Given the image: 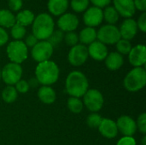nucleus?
<instances>
[{
	"mask_svg": "<svg viewBox=\"0 0 146 145\" xmlns=\"http://www.w3.org/2000/svg\"><path fill=\"white\" fill-rule=\"evenodd\" d=\"M84 103L86 107L93 113L99 111L104 105V97L102 93L96 89H90L85 93Z\"/></svg>",
	"mask_w": 146,
	"mask_h": 145,
	"instance_id": "obj_9",
	"label": "nucleus"
},
{
	"mask_svg": "<svg viewBox=\"0 0 146 145\" xmlns=\"http://www.w3.org/2000/svg\"><path fill=\"white\" fill-rule=\"evenodd\" d=\"M27 83H28V85H29V87H30V86H32V87H36V86H38V85L39 84L36 78L31 79Z\"/></svg>",
	"mask_w": 146,
	"mask_h": 145,
	"instance_id": "obj_43",
	"label": "nucleus"
},
{
	"mask_svg": "<svg viewBox=\"0 0 146 145\" xmlns=\"http://www.w3.org/2000/svg\"><path fill=\"white\" fill-rule=\"evenodd\" d=\"M34 18H35V15L33 14V11L29 9H22L17 13L15 16V21L17 24L26 27L33 24Z\"/></svg>",
	"mask_w": 146,
	"mask_h": 145,
	"instance_id": "obj_22",
	"label": "nucleus"
},
{
	"mask_svg": "<svg viewBox=\"0 0 146 145\" xmlns=\"http://www.w3.org/2000/svg\"><path fill=\"white\" fill-rule=\"evenodd\" d=\"M90 0H71V8L76 13L85 12L89 6Z\"/></svg>",
	"mask_w": 146,
	"mask_h": 145,
	"instance_id": "obj_28",
	"label": "nucleus"
},
{
	"mask_svg": "<svg viewBox=\"0 0 146 145\" xmlns=\"http://www.w3.org/2000/svg\"><path fill=\"white\" fill-rule=\"evenodd\" d=\"M90 2L93 4V6L102 9L109 6L111 3V0H90Z\"/></svg>",
	"mask_w": 146,
	"mask_h": 145,
	"instance_id": "obj_39",
	"label": "nucleus"
},
{
	"mask_svg": "<svg viewBox=\"0 0 146 145\" xmlns=\"http://www.w3.org/2000/svg\"><path fill=\"white\" fill-rule=\"evenodd\" d=\"M133 3H134V6L136 9L145 12L146 0H133Z\"/></svg>",
	"mask_w": 146,
	"mask_h": 145,
	"instance_id": "obj_42",
	"label": "nucleus"
},
{
	"mask_svg": "<svg viewBox=\"0 0 146 145\" xmlns=\"http://www.w3.org/2000/svg\"><path fill=\"white\" fill-rule=\"evenodd\" d=\"M6 52L11 62L17 64L23 62L28 56V49L21 40H14L9 42L7 46Z\"/></svg>",
	"mask_w": 146,
	"mask_h": 145,
	"instance_id": "obj_5",
	"label": "nucleus"
},
{
	"mask_svg": "<svg viewBox=\"0 0 146 145\" xmlns=\"http://www.w3.org/2000/svg\"><path fill=\"white\" fill-rule=\"evenodd\" d=\"M64 38V34L63 32H62L61 30H54V32L51 33V35L49 37V38L47 39V41L53 46V48L55 46H57Z\"/></svg>",
	"mask_w": 146,
	"mask_h": 145,
	"instance_id": "obj_31",
	"label": "nucleus"
},
{
	"mask_svg": "<svg viewBox=\"0 0 146 145\" xmlns=\"http://www.w3.org/2000/svg\"><path fill=\"white\" fill-rule=\"evenodd\" d=\"M38 97L39 100L45 104H51L56 101V95L55 91L47 85H43L38 91Z\"/></svg>",
	"mask_w": 146,
	"mask_h": 145,
	"instance_id": "obj_21",
	"label": "nucleus"
},
{
	"mask_svg": "<svg viewBox=\"0 0 146 145\" xmlns=\"http://www.w3.org/2000/svg\"><path fill=\"white\" fill-rule=\"evenodd\" d=\"M88 55L96 61H103L108 56V49L106 45L98 40H95L87 48Z\"/></svg>",
	"mask_w": 146,
	"mask_h": 145,
	"instance_id": "obj_17",
	"label": "nucleus"
},
{
	"mask_svg": "<svg viewBox=\"0 0 146 145\" xmlns=\"http://www.w3.org/2000/svg\"><path fill=\"white\" fill-rule=\"evenodd\" d=\"M9 40V34L6 30L0 26V46L4 45Z\"/></svg>",
	"mask_w": 146,
	"mask_h": 145,
	"instance_id": "obj_41",
	"label": "nucleus"
},
{
	"mask_svg": "<svg viewBox=\"0 0 146 145\" xmlns=\"http://www.w3.org/2000/svg\"><path fill=\"white\" fill-rule=\"evenodd\" d=\"M113 7L119 15L124 18H131L135 15L136 9L133 0H113Z\"/></svg>",
	"mask_w": 146,
	"mask_h": 145,
	"instance_id": "obj_14",
	"label": "nucleus"
},
{
	"mask_svg": "<svg viewBox=\"0 0 146 145\" xmlns=\"http://www.w3.org/2000/svg\"><path fill=\"white\" fill-rule=\"evenodd\" d=\"M22 76V68L20 64L9 62L1 70V78L8 85H15Z\"/></svg>",
	"mask_w": 146,
	"mask_h": 145,
	"instance_id": "obj_7",
	"label": "nucleus"
},
{
	"mask_svg": "<svg viewBox=\"0 0 146 145\" xmlns=\"http://www.w3.org/2000/svg\"><path fill=\"white\" fill-rule=\"evenodd\" d=\"M128 60L131 65L135 68L142 67L146 62V48L144 44H138L132 47L128 53Z\"/></svg>",
	"mask_w": 146,
	"mask_h": 145,
	"instance_id": "obj_13",
	"label": "nucleus"
},
{
	"mask_svg": "<svg viewBox=\"0 0 146 145\" xmlns=\"http://www.w3.org/2000/svg\"><path fill=\"white\" fill-rule=\"evenodd\" d=\"M64 40L66 44L71 47L78 44L79 42V36L76 32H68L65 34L64 36Z\"/></svg>",
	"mask_w": 146,
	"mask_h": 145,
	"instance_id": "obj_33",
	"label": "nucleus"
},
{
	"mask_svg": "<svg viewBox=\"0 0 146 145\" xmlns=\"http://www.w3.org/2000/svg\"><path fill=\"white\" fill-rule=\"evenodd\" d=\"M16 23L15 15L9 9H0V26L3 28H11Z\"/></svg>",
	"mask_w": 146,
	"mask_h": 145,
	"instance_id": "obj_24",
	"label": "nucleus"
},
{
	"mask_svg": "<svg viewBox=\"0 0 146 145\" xmlns=\"http://www.w3.org/2000/svg\"><path fill=\"white\" fill-rule=\"evenodd\" d=\"M35 76L39 84L50 85L56 83L59 77V68L52 61L39 62L35 69Z\"/></svg>",
	"mask_w": 146,
	"mask_h": 145,
	"instance_id": "obj_3",
	"label": "nucleus"
},
{
	"mask_svg": "<svg viewBox=\"0 0 146 145\" xmlns=\"http://www.w3.org/2000/svg\"><path fill=\"white\" fill-rule=\"evenodd\" d=\"M138 30L139 28L136 21L133 20V18L125 19L123 22L121 24V26L119 28L121 38L128 41H130L136 36Z\"/></svg>",
	"mask_w": 146,
	"mask_h": 145,
	"instance_id": "obj_16",
	"label": "nucleus"
},
{
	"mask_svg": "<svg viewBox=\"0 0 146 145\" xmlns=\"http://www.w3.org/2000/svg\"><path fill=\"white\" fill-rule=\"evenodd\" d=\"M142 145H146V137L144 136L143 139H142Z\"/></svg>",
	"mask_w": 146,
	"mask_h": 145,
	"instance_id": "obj_44",
	"label": "nucleus"
},
{
	"mask_svg": "<svg viewBox=\"0 0 146 145\" xmlns=\"http://www.w3.org/2000/svg\"><path fill=\"white\" fill-rule=\"evenodd\" d=\"M104 20L110 25H115L119 21V14L115 10L113 6H107L105 7L104 10H103Z\"/></svg>",
	"mask_w": 146,
	"mask_h": 145,
	"instance_id": "obj_25",
	"label": "nucleus"
},
{
	"mask_svg": "<svg viewBox=\"0 0 146 145\" xmlns=\"http://www.w3.org/2000/svg\"><path fill=\"white\" fill-rule=\"evenodd\" d=\"M137 125V128L139 129L140 132L143 134L146 133V114L143 113L141 114L139 118H138V121L136 123Z\"/></svg>",
	"mask_w": 146,
	"mask_h": 145,
	"instance_id": "obj_35",
	"label": "nucleus"
},
{
	"mask_svg": "<svg viewBox=\"0 0 146 145\" xmlns=\"http://www.w3.org/2000/svg\"><path fill=\"white\" fill-rule=\"evenodd\" d=\"M68 0H48L47 9L50 14L54 16H61L66 13L68 8Z\"/></svg>",
	"mask_w": 146,
	"mask_h": 145,
	"instance_id": "obj_19",
	"label": "nucleus"
},
{
	"mask_svg": "<svg viewBox=\"0 0 146 145\" xmlns=\"http://www.w3.org/2000/svg\"><path fill=\"white\" fill-rule=\"evenodd\" d=\"M137 23V26H138V28L143 32H146V13L145 12H143L138 18V21H136Z\"/></svg>",
	"mask_w": 146,
	"mask_h": 145,
	"instance_id": "obj_37",
	"label": "nucleus"
},
{
	"mask_svg": "<svg viewBox=\"0 0 146 145\" xmlns=\"http://www.w3.org/2000/svg\"><path fill=\"white\" fill-rule=\"evenodd\" d=\"M115 45H116V50L118 53L121 55H128V53L130 52L132 49V44L130 41L123 39V38H121L115 44Z\"/></svg>",
	"mask_w": 146,
	"mask_h": 145,
	"instance_id": "obj_30",
	"label": "nucleus"
},
{
	"mask_svg": "<svg viewBox=\"0 0 146 145\" xmlns=\"http://www.w3.org/2000/svg\"><path fill=\"white\" fill-rule=\"evenodd\" d=\"M26 32H27L26 27H24L17 23H15L11 27V31H10V34L15 40H21L25 37Z\"/></svg>",
	"mask_w": 146,
	"mask_h": 145,
	"instance_id": "obj_29",
	"label": "nucleus"
},
{
	"mask_svg": "<svg viewBox=\"0 0 146 145\" xmlns=\"http://www.w3.org/2000/svg\"><path fill=\"white\" fill-rule=\"evenodd\" d=\"M68 107L71 112L74 114H80L83 109V103L80 98L71 97L68 100Z\"/></svg>",
	"mask_w": 146,
	"mask_h": 145,
	"instance_id": "obj_27",
	"label": "nucleus"
},
{
	"mask_svg": "<svg viewBox=\"0 0 146 145\" xmlns=\"http://www.w3.org/2000/svg\"><path fill=\"white\" fill-rule=\"evenodd\" d=\"M15 90L17 91V92L20 93H26L29 90V85L27 83V81L24 80V79H20L16 84H15Z\"/></svg>",
	"mask_w": 146,
	"mask_h": 145,
	"instance_id": "obj_36",
	"label": "nucleus"
},
{
	"mask_svg": "<svg viewBox=\"0 0 146 145\" xmlns=\"http://www.w3.org/2000/svg\"><path fill=\"white\" fill-rule=\"evenodd\" d=\"M115 123L118 131H120L121 133L123 134L125 137H132L138 129L136 122L128 115L121 116Z\"/></svg>",
	"mask_w": 146,
	"mask_h": 145,
	"instance_id": "obj_15",
	"label": "nucleus"
},
{
	"mask_svg": "<svg viewBox=\"0 0 146 145\" xmlns=\"http://www.w3.org/2000/svg\"><path fill=\"white\" fill-rule=\"evenodd\" d=\"M116 145H136V141L132 137H124L118 141Z\"/></svg>",
	"mask_w": 146,
	"mask_h": 145,
	"instance_id": "obj_40",
	"label": "nucleus"
},
{
	"mask_svg": "<svg viewBox=\"0 0 146 145\" xmlns=\"http://www.w3.org/2000/svg\"><path fill=\"white\" fill-rule=\"evenodd\" d=\"M104 21L103 9L95 6L88 8L83 15V21L86 26L95 27L99 26Z\"/></svg>",
	"mask_w": 146,
	"mask_h": 145,
	"instance_id": "obj_11",
	"label": "nucleus"
},
{
	"mask_svg": "<svg viewBox=\"0 0 146 145\" xmlns=\"http://www.w3.org/2000/svg\"><path fill=\"white\" fill-rule=\"evenodd\" d=\"M23 5L22 0H9L8 6L11 12H19Z\"/></svg>",
	"mask_w": 146,
	"mask_h": 145,
	"instance_id": "obj_34",
	"label": "nucleus"
},
{
	"mask_svg": "<svg viewBox=\"0 0 146 145\" xmlns=\"http://www.w3.org/2000/svg\"><path fill=\"white\" fill-rule=\"evenodd\" d=\"M17 97H18L17 91L12 85L6 86L3 89V92H2V98L7 103H14L16 100Z\"/></svg>",
	"mask_w": 146,
	"mask_h": 145,
	"instance_id": "obj_26",
	"label": "nucleus"
},
{
	"mask_svg": "<svg viewBox=\"0 0 146 145\" xmlns=\"http://www.w3.org/2000/svg\"><path fill=\"white\" fill-rule=\"evenodd\" d=\"M124 87L131 92H136L143 89L146 85V71L142 67L131 70L124 79Z\"/></svg>",
	"mask_w": 146,
	"mask_h": 145,
	"instance_id": "obj_4",
	"label": "nucleus"
},
{
	"mask_svg": "<svg viewBox=\"0 0 146 145\" xmlns=\"http://www.w3.org/2000/svg\"><path fill=\"white\" fill-rule=\"evenodd\" d=\"M105 60V65L108 68V69L111 71L118 70L124 62L123 56L119 54L118 52H111L108 54Z\"/></svg>",
	"mask_w": 146,
	"mask_h": 145,
	"instance_id": "obj_20",
	"label": "nucleus"
},
{
	"mask_svg": "<svg viewBox=\"0 0 146 145\" xmlns=\"http://www.w3.org/2000/svg\"><path fill=\"white\" fill-rule=\"evenodd\" d=\"M102 120H103V118L101 117L100 115L93 113V114H91L90 115H88L86 123H87L88 126L91 128H98Z\"/></svg>",
	"mask_w": 146,
	"mask_h": 145,
	"instance_id": "obj_32",
	"label": "nucleus"
},
{
	"mask_svg": "<svg viewBox=\"0 0 146 145\" xmlns=\"http://www.w3.org/2000/svg\"><path fill=\"white\" fill-rule=\"evenodd\" d=\"M97 38L104 44H115L121 38L119 28L115 25H104L97 31Z\"/></svg>",
	"mask_w": 146,
	"mask_h": 145,
	"instance_id": "obj_6",
	"label": "nucleus"
},
{
	"mask_svg": "<svg viewBox=\"0 0 146 145\" xmlns=\"http://www.w3.org/2000/svg\"><path fill=\"white\" fill-rule=\"evenodd\" d=\"M89 87L88 80L84 73L79 71L71 72L66 79V91L73 97H83Z\"/></svg>",
	"mask_w": 146,
	"mask_h": 145,
	"instance_id": "obj_2",
	"label": "nucleus"
},
{
	"mask_svg": "<svg viewBox=\"0 0 146 145\" xmlns=\"http://www.w3.org/2000/svg\"><path fill=\"white\" fill-rule=\"evenodd\" d=\"M0 79H1V69H0Z\"/></svg>",
	"mask_w": 146,
	"mask_h": 145,
	"instance_id": "obj_45",
	"label": "nucleus"
},
{
	"mask_svg": "<svg viewBox=\"0 0 146 145\" xmlns=\"http://www.w3.org/2000/svg\"><path fill=\"white\" fill-rule=\"evenodd\" d=\"M38 42V40L37 39V38H36L33 34H29V35L27 36V38H26L24 43H25V44H26V46H27V48H28V47L33 48Z\"/></svg>",
	"mask_w": 146,
	"mask_h": 145,
	"instance_id": "obj_38",
	"label": "nucleus"
},
{
	"mask_svg": "<svg viewBox=\"0 0 146 145\" xmlns=\"http://www.w3.org/2000/svg\"><path fill=\"white\" fill-rule=\"evenodd\" d=\"M98 130L100 133L107 138H114L118 134V128L116 123L110 119H103Z\"/></svg>",
	"mask_w": 146,
	"mask_h": 145,
	"instance_id": "obj_18",
	"label": "nucleus"
},
{
	"mask_svg": "<svg viewBox=\"0 0 146 145\" xmlns=\"http://www.w3.org/2000/svg\"><path fill=\"white\" fill-rule=\"evenodd\" d=\"M53 46L47 40H42L38 41L32 48L31 54L33 60L39 63L45 61H49L53 54Z\"/></svg>",
	"mask_w": 146,
	"mask_h": 145,
	"instance_id": "obj_8",
	"label": "nucleus"
},
{
	"mask_svg": "<svg viewBox=\"0 0 146 145\" xmlns=\"http://www.w3.org/2000/svg\"><path fill=\"white\" fill-rule=\"evenodd\" d=\"M79 18L72 13H64L57 21V26L62 32H74L79 26Z\"/></svg>",
	"mask_w": 146,
	"mask_h": 145,
	"instance_id": "obj_12",
	"label": "nucleus"
},
{
	"mask_svg": "<svg viewBox=\"0 0 146 145\" xmlns=\"http://www.w3.org/2000/svg\"><path fill=\"white\" fill-rule=\"evenodd\" d=\"M78 36L79 41L81 43V44H91L97 39V31L93 27L86 26L80 31Z\"/></svg>",
	"mask_w": 146,
	"mask_h": 145,
	"instance_id": "obj_23",
	"label": "nucleus"
},
{
	"mask_svg": "<svg viewBox=\"0 0 146 145\" xmlns=\"http://www.w3.org/2000/svg\"><path fill=\"white\" fill-rule=\"evenodd\" d=\"M88 56L87 47L84 44H78L70 49L68 55V60L71 65L78 67L83 65L86 62Z\"/></svg>",
	"mask_w": 146,
	"mask_h": 145,
	"instance_id": "obj_10",
	"label": "nucleus"
},
{
	"mask_svg": "<svg viewBox=\"0 0 146 145\" xmlns=\"http://www.w3.org/2000/svg\"><path fill=\"white\" fill-rule=\"evenodd\" d=\"M54 30V20L50 14L41 13L35 16L32 24V31L38 40H47Z\"/></svg>",
	"mask_w": 146,
	"mask_h": 145,
	"instance_id": "obj_1",
	"label": "nucleus"
}]
</instances>
